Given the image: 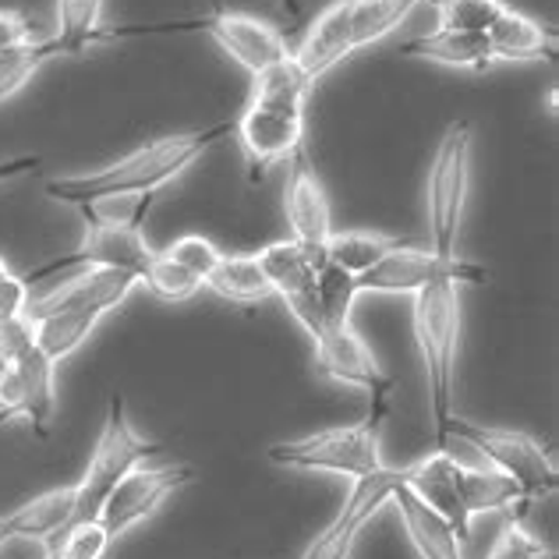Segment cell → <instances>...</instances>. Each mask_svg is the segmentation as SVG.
Masks as SVG:
<instances>
[{
    "mask_svg": "<svg viewBox=\"0 0 559 559\" xmlns=\"http://www.w3.org/2000/svg\"><path fill=\"white\" fill-rule=\"evenodd\" d=\"M47 61H53L47 39H25L19 47L0 50V103L11 99L19 90H25V82Z\"/></svg>",
    "mask_w": 559,
    "mask_h": 559,
    "instance_id": "obj_30",
    "label": "cell"
},
{
    "mask_svg": "<svg viewBox=\"0 0 559 559\" xmlns=\"http://www.w3.org/2000/svg\"><path fill=\"white\" fill-rule=\"evenodd\" d=\"M167 255L174 262H181L188 273H195L205 284V276L216 270V262H219V255H224V252H219V248L210 238H202V234H185V238H178L167 248Z\"/></svg>",
    "mask_w": 559,
    "mask_h": 559,
    "instance_id": "obj_34",
    "label": "cell"
},
{
    "mask_svg": "<svg viewBox=\"0 0 559 559\" xmlns=\"http://www.w3.org/2000/svg\"><path fill=\"white\" fill-rule=\"evenodd\" d=\"M467 185H471V121L457 117L443 131V139H439L432 174H429V234H432L429 248L443 259L457 255Z\"/></svg>",
    "mask_w": 559,
    "mask_h": 559,
    "instance_id": "obj_7",
    "label": "cell"
},
{
    "mask_svg": "<svg viewBox=\"0 0 559 559\" xmlns=\"http://www.w3.org/2000/svg\"><path fill=\"white\" fill-rule=\"evenodd\" d=\"M25 305H28V284H25V276L8 273L4 280H0V326H4V322H11L14 316H22Z\"/></svg>",
    "mask_w": 559,
    "mask_h": 559,
    "instance_id": "obj_35",
    "label": "cell"
},
{
    "mask_svg": "<svg viewBox=\"0 0 559 559\" xmlns=\"http://www.w3.org/2000/svg\"><path fill=\"white\" fill-rule=\"evenodd\" d=\"M71 510H75V485H61V489L28 499L19 510L0 518V549L14 538L50 542L71 521Z\"/></svg>",
    "mask_w": 559,
    "mask_h": 559,
    "instance_id": "obj_20",
    "label": "cell"
},
{
    "mask_svg": "<svg viewBox=\"0 0 559 559\" xmlns=\"http://www.w3.org/2000/svg\"><path fill=\"white\" fill-rule=\"evenodd\" d=\"M139 280L121 270H85L75 280H68L64 287L50 290L47 298L28 301L25 319H43L53 312H114L128 301V294L135 290Z\"/></svg>",
    "mask_w": 559,
    "mask_h": 559,
    "instance_id": "obj_17",
    "label": "cell"
},
{
    "mask_svg": "<svg viewBox=\"0 0 559 559\" xmlns=\"http://www.w3.org/2000/svg\"><path fill=\"white\" fill-rule=\"evenodd\" d=\"M527 510H507V524L499 532V542L489 559H559V552L546 542H538L532 532L524 527Z\"/></svg>",
    "mask_w": 559,
    "mask_h": 559,
    "instance_id": "obj_33",
    "label": "cell"
},
{
    "mask_svg": "<svg viewBox=\"0 0 559 559\" xmlns=\"http://www.w3.org/2000/svg\"><path fill=\"white\" fill-rule=\"evenodd\" d=\"M407 57H425L432 64L443 68H461V71H489L496 64V53L489 47L485 33H464V28H447L439 25L436 33L418 36L401 47Z\"/></svg>",
    "mask_w": 559,
    "mask_h": 559,
    "instance_id": "obj_22",
    "label": "cell"
},
{
    "mask_svg": "<svg viewBox=\"0 0 559 559\" xmlns=\"http://www.w3.org/2000/svg\"><path fill=\"white\" fill-rule=\"evenodd\" d=\"M485 36H489L496 61H556V47H559L556 28L527 19V14L513 11L510 4L489 25Z\"/></svg>",
    "mask_w": 559,
    "mask_h": 559,
    "instance_id": "obj_21",
    "label": "cell"
},
{
    "mask_svg": "<svg viewBox=\"0 0 559 559\" xmlns=\"http://www.w3.org/2000/svg\"><path fill=\"white\" fill-rule=\"evenodd\" d=\"M390 503L401 510V521L407 527L411 546L418 549L421 559H464L457 532L439 518L432 507H425L421 499L407 489V481L390 496Z\"/></svg>",
    "mask_w": 559,
    "mask_h": 559,
    "instance_id": "obj_23",
    "label": "cell"
},
{
    "mask_svg": "<svg viewBox=\"0 0 559 559\" xmlns=\"http://www.w3.org/2000/svg\"><path fill=\"white\" fill-rule=\"evenodd\" d=\"M205 284H210L219 298L238 301V305H259L273 294L255 255H219L216 270L205 276Z\"/></svg>",
    "mask_w": 559,
    "mask_h": 559,
    "instance_id": "obj_25",
    "label": "cell"
},
{
    "mask_svg": "<svg viewBox=\"0 0 559 559\" xmlns=\"http://www.w3.org/2000/svg\"><path fill=\"white\" fill-rule=\"evenodd\" d=\"M213 4H219V0H213Z\"/></svg>",
    "mask_w": 559,
    "mask_h": 559,
    "instance_id": "obj_40",
    "label": "cell"
},
{
    "mask_svg": "<svg viewBox=\"0 0 559 559\" xmlns=\"http://www.w3.org/2000/svg\"><path fill=\"white\" fill-rule=\"evenodd\" d=\"M43 167V156H14V159H0V185L22 178V174H36Z\"/></svg>",
    "mask_w": 559,
    "mask_h": 559,
    "instance_id": "obj_37",
    "label": "cell"
},
{
    "mask_svg": "<svg viewBox=\"0 0 559 559\" xmlns=\"http://www.w3.org/2000/svg\"><path fill=\"white\" fill-rule=\"evenodd\" d=\"M316 347V369L333 379V382H344V386H358L369 393L372 407L379 415H386V404H390V393L396 390V379L390 372H382V365L376 361V355L369 350V344L361 341L355 333L350 322L344 326H322V333L312 341Z\"/></svg>",
    "mask_w": 559,
    "mask_h": 559,
    "instance_id": "obj_11",
    "label": "cell"
},
{
    "mask_svg": "<svg viewBox=\"0 0 559 559\" xmlns=\"http://www.w3.org/2000/svg\"><path fill=\"white\" fill-rule=\"evenodd\" d=\"M202 33L210 36L224 53H230L245 71H252V75L290 57L287 39L280 36V28L259 22V19H248V14L224 11L219 4H213L210 14H202Z\"/></svg>",
    "mask_w": 559,
    "mask_h": 559,
    "instance_id": "obj_16",
    "label": "cell"
},
{
    "mask_svg": "<svg viewBox=\"0 0 559 559\" xmlns=\"http://www.w3.org/2000/svg\"><path fill=\"white\" fill-rule=\"evenodd\" d=\"M401 238H386V234H369V230H347V234H336L326 241V262L341 266L347 273L361 276L365 270H372L379 259H386L390 252H396Z\"/></svg>",
    "mask_w": 559,
    "mask_h": 559,
    "instance_id": "obj_27",
    "label": "cell"
},
{
    "mask_svg": "<svg viewBox=\"0 0 559 559\" xmlns=\"http://www.w3.org/2000/svg\"><path fill=\"white\" fill-rule=\"evenodd\" d=\"M99 319H103V312H53L43 319H28V322H33L36 347L57 365V361L71 358L85 341H90V333L96 330Z\"/></svg>",
    "mask_w": 559,
    "mask_h": 559,
    "instance_id": "obj_26",
    "label": "cell"
},
{
    "mask_svg": "<svg viewBox=\"0 0 559 559\" xmlns=\"http://www.w3.org/2000/svg\"><path fill=\"white\" fill-rule=\"evenodd\" d=\"M8 273H11V270H8V262H4V259H0V280H4Z\"/></svg>",
    "mask_w": 559,
    "mask_h": 559,
    "instance_id": "obj_39",
    "label": "cell"
},
{
    "mask_svg": "<svg viewBox=\"0 0 559 559\" xmlns=\"http://www.w3.org/2000/svg\"><path fill=\"white\" fill-rule=\"evenodd\" d=\"M227 135H234V121L185 131V135H159L153 142H145L142 150L114 159V164L93 174L47 178L43 191L53 202L75 205V210H90V205H99L107 199H124V195H156L159 188L170 185L181 170H188L205 150H213Z\"/></svg>",
    "mask_w": 559,
    "mask_h": 559,
    "instance_id": "obj_1",
    "label": "cell"
},
{
    "mask_svg": "<svg viewBox=\"0 0 559 559\" xmlns=\"http://www.w3.org/2000/svg\"><path fill=\"white\" fill-rule=\"evenodd\" d=\"M153 199L156 195H139V205L121 219L103 216L96 205L82 210V216H85L82 245L71 255L50 259L47 266L25 273V284L33 287L43 276H53L61 270H75V266H82V270H121V273H131L139 280L145 273V266H150V259L156 255L150 248V241H145V234H142V219H145V213H150Z\"/></svg>",
    "mask_w": 559,
    "mask_h": 559,
    "instance_id": "obj_4",
    "label": "cell"
},
{
    "mask_svg": "<svg viewBox=\"0 0 559 559\" xmlns=\"http://www.w3.org/2000/svg\"><path fill=\"white\" fill-rule=\"evenodd\" d=\"M195 481V467L191 464H170V467H131L128 475L114 485L107 503L99 510V524L107 527L117 542L124 532H131L145 518H153L167 496H174L185 485Z\"/></svg>",
    "mask_w": 559,
    "mask_h": 559,
    "instance_id": "obj_12",
    "label": "cell"
},
{
    "mask_svg": "<svg viewBox=\"0 0 559 559\" xmlns=\"http://www.w3.org/2000/svg\"><path fill=\"white\" fill-rule=\"evenodd\" d=\"M457 464L461 461L450 457V450H436V453H429V457L407 464V489L415 492L425 507H432L464 542L471 535V518L461 507Z\"/></svg>",
    "mask_w": 559,
    "mask_h": 559,
    "instance_id": "obj_18",
    "label": "cell"
},
{
    "mask_svg": "<svg viewBox=\"0 0 559 559\" xmlns=\"http://www.w3.org/2000/svg\"><path fill=\"white\" fill-rule=\"evenodd\" d=\"M379 411H369L355 425H333V429L312 432L305 439H287V443H273L266 457L276 467L290 471H333V475L361 478L382 467L379 453V432H382Z\"/></svg>",
    "mask_w": 559,
    "mask_h": 559,
    "instance_id": "obj_5",
    "label": "cell"
},
{
    "mask_svg": "<svg viewBox=\"0 0 559 559\" xmlns=\"http://www.w3.org/2000/svg\"><path fill=\"white\" fill-rule=\"evenodd\" d=\"M280 4H284V11L290 14V19H298L301 14V0H280Z\"/></svg>",
    "mask_w": 559,
    "mask_h": 559,
    "instance_id": "obj_38",
    "label": "cell"
},
{
    "mask_svg": "<svg viewBox=\"0 0 559 559\" xmlns=\"http://www.w3.org/2000/svg\"><path fill=\"white\" fill-rule=\"evenodd\" d=\"M350 53H355V39H350V0H333L290 57L305 71V79L316 85L336 64H344Z\"/></svg>",
    "mask_w": 559,
    "mask_h": 559,
    "instance_id": "obj_19",
    "label": "cell"
},
{
    "mask_svg": "<svg viewBox=\"0 0 559 559\" xmlns=\"http://www.w3.org/2000/svg\"><path fill=\"white\" fill-rule=\"evenodd\" d=\"M316 298L322 308V319L330 326H344V322H350V308H355L358 298V276L326 262L322 270H316Z\"/></svg>",
    "mask_w": 559,
    "mask_h": 559,
    "instance_id": "obj_29",
    "label": "cell"
},
{
    "mask_svg": "<svg viewBox=\"0 0 559 559\" xmlns=\"http://www.w3.org/2000/svg\"><path fill=\"white\" fill-rule=\"evenodd\" d=\"M164 450V443L156 439H145L135 432V425L128 421V404L124 393H110V407H107V421H103V432L96 439V450L90 457L85 475L75 481V510H71V524H85V521H99V510L107 503V496L114 492V485L121 481L131 467L145 464V457ZM61 527V532H64Z\"/></svg>",
    "mask_w": 559,
    "mask_h": 559,
    "instance_id": "obj_3",
    "label": "cell"
},
{
    "mask_svg": "<svg viewBox=\"0 0 559 559\" xmlns=\"http://www.w3.org/2000/svg\"><path fill=\"white\" fill-rule=\"evenodd\" d=\"M404 481H407V467H386V464L372 471V475L355 478V489H350L347 503L336 510V518L316 535V542L305 549L301 559H350L361 527L390 503V496L401 489Z\"/></svg>",
    "mask_w": 559,
    "mask_h": 559,
    "instance_id": "obj_10",
    "label": "cell"
},
{
    "mask_svg": "<svg viewBox=\"0 0 559 559\" xmlns=\"http://www.w3.org/2000/svg\"><path fill=\"white\" fill-rule=\"evenodd\" d=\"M25 39H33V22L19 11H0V50L19 47Z\"/></svg>",
    "mask_w": 559,
    "mask_h": 559,
    "instance_id": "obj_36",
    "label": "cell"
},
{
    "mask_svg": "<svg viewBox=\"0 0 559 559\" xmlns=\"http://www.w3.org/2000/svg\"><path fill=\"white\" fill-rule=\"evenodd\" d=\"M139 284H145V290H153L159 301H188L202 287V280L188 273L181 262H174L167 252H156L139 276Z\"/></svg>",
    "mask_w": 559,
    "mask_h": 559,
    "instance_id": "obj_31",
    "label": "cell"
},
{
    "mask_svg": "<svg viewBox=\"0 0 559 559\" xmlns=\"http://www.w3.org/2000/svg\"><path fill=\"white\" fill-rule=\"evenodd\" d=\"M443 436L475 447L496 471H503L507 478L518 481V489L524 492L527 503L546 499L559 489V467L552 461V453L527 432L496 429V425H475L467 418L450 415Z\"/></svg>",
    "mask_w": 559,
    "mask_h": 559,
    "instance_id": "obj_6",
    "label": "cell"
},
{
    "mask_svg": "<svg viewBox=\"0 0 559 559\" xmlns=\"http://www.w3.org/2000/svg\"><path fill=\"white\" fill-rule=\"evenodd\" d=\"M53 369L57 365L36 344L19 358L0 361V425L11 418H25L39 439L50 436L57 404Z\"/></svg>",
    "mask_w": 559,
    "mask_h": 559,
    "instance_id": "obj_13",
    "label": "cell"
},
{
    "mask_svg": "<svg viewBox=\"0 0 559 559\" xmlns=\"http://www.w3.org/2000/svg\"><path fill=\"white\" fill-rule=\"evenodd\" d=\"M234 135L248 164V178L262 181L270 167L287 164L305 145V103L252 96L245 114L234 121Z\"/></svg>",
    "mask_w": 559,
    "mask_h": 559,
    "instance_id": "obj_8",
    "label": "cell"
},
{
    "mask_svg": "<svg viewBox=\"0 0 559 559\" xmlns=\"http://www.w3.org/2000/svg\"><path fill=\"white\" fill-rule=\"evenodd\" d=\"M461 284L439 280L415 294L411 326H415L418 355L425 361L432 396L436 447L447 450V421L453 415V393H457V358H461Z\"/></svg>",
    "mask_w": 559,
    "mask_h": 559,
    "instance_id": "obj_2",
    "label": "cell"
},
{
    "mask_svg": "<svg viewBox=\"0 0 559 559\" xmlns=\"http://www.w3.org/2000/svg\"><path fill=\"white\" fill-rule=\"evenodd\" d=\"M439 11V22L464 33H489V25L507 11L503 0H429Z\"/></svg>",
    "mask_w": 559,
    "mask_h": 559,
    "instance_id": "obj_32",
    "label": "cell"
},
{
    "mask_svg": "<svg viewBox=\"0 0 559 559\" xmlns=\"http://www.w3.org/2000/svg\"><path fill=\"white\" fill-rule=\"evenodd\" d=\"M457 492H461V507L471 521L475 513H489V510H527L532 503L524 499L518 489V481L507 478L503 471H478V467H464L457 464Z\"/></svg>",
    "mask_w": 559,
    "mask_h": 559,
    "instance_id": "obj_24",
    "label": "cell"
},
{
    "mask_svg": "<svg viewBox=\"0 0 559 559\" xmlns=\"http://www.w3.org/2000/svg\"><path fill=\"white\" fill-rule=\"evenodd\" d=\"M415 8L418 0H350V39H355V53L386 39Z\"/></svg>",
    "mask_w": 559,
    "mask_h": 559,
    "instance_id": "obj_28",
    "label": "cell"
},
{
    "mask_svg": "<svg viewBox=\"0 0 559 559\" xmlns=\"http://www.w3.org/2000/svg\"><path fill=\"white\" fill-rule=\"evenodd\" d=\"M103 0H57V36H50L53 57H79L99 43L114 39H142V36H174L181 33L178 22L159 25H103Z\"/></svg>",
    "mask_w": 559,
    "mask_h": 559,
    "instance_id": "obj_15",
    "label": "cell"
},
{
    "mask_svg": "<svg viewBox=\"0 0 559 559\" xmlns=\"http://www.w3.org/2000/svg\"><path fill=\"white\" fill-rule=\"evenodd\" d=\"M287 224H290V241L305 248V255L312 259V266H326V241L333 238V216H330V199L322 188L319 174L308 159L305 145L287 159Z\"/></svg>",
    "mask_w": 559,
    "mask_h": 559,
    "instance_id": "obj_14",
    "label": "cell"
},
{
    "mask_svg": "<svg viewBox=\"0 0 559 559\" xmlns=\"http://www.w3.org/2000/svg\"><path fill=\"white\" fill-rule=\"evenodd\" d=\"M453 280V284H489V270L478 262H467L461 255L443 259L432 248L401 245L386 259H379L372 270L358 276V294H418L421 287Z\"/></svg>",
    "mask_w": 559,
    "mask_h": 559,
    "instance_id": "obj_9",
    "label": "cell"
}]
</instances>
